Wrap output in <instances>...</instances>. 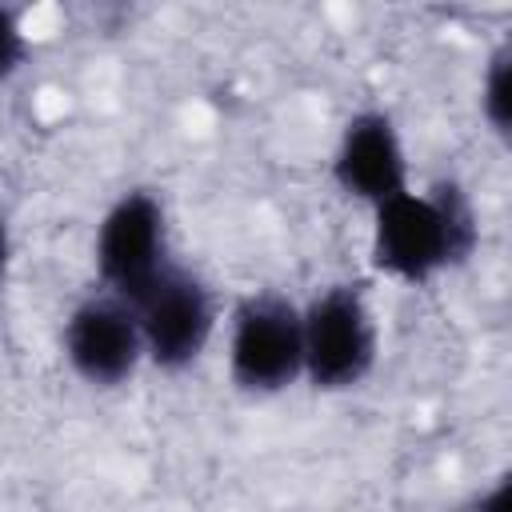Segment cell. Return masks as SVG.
Returning <instances> with one entry per match:
<instances>
[{"label":"cell","instance_id":"5b68a950","mask_svg":"<svg viewBox=\"0 0 512 512\" xmlns=\"http://www.w3.org/2000/svg\"><path fill=\"white\" fill-rule=\"evenodd\" d=\"M168 216L156 192H124L96 228V268L112 296L140 300V292L168 268Z\"/></svg>","mask_w":512,"mask_h":512},{"label":"cell","instance_id":"9c48e42d","mask_svg":"<svg viewBox=\"0 0 512 512\" xmlns=\"http://www.w3.org/2000/svg\"><path fill=\"white\" fill-rule=\"evenodd\" d=\"M28 52V40H24V28H20V16L12 8L0 4V84L20 68Z\"/></svg>","mask_w":512,"mask_h":512},{"label":"cell","instance_id":"ba28073f","mask_svg":"<svg viewBox=\"0 0 512 512\" xmlns=\"http://www.w3.org/2000/svg\"><path fill=\"white\" fill-rule=\"evenodd\" d=\"M480 104H484L488 124H492L500 136H508V124H512V48H508V44H500V48L492 52V60H488V76H484V96H480Z\"/></svg>","mask_w":512,"mask_h":512},{"label":"cell","instance_id":"8992f818","mask_svg":"<svg viewBox=\"0 0 512 512\" xmlns=\"http://www.w3.org/2000/svg\"><path fill=\"white\" fill-rule=\"evenodd\" d=\"M64 356L72 372L92 388L124 384L144 356L140 320L132 304L112 292L80 300L64 324Z\"/></svg>","mask_w":512,"mask_h":512},{"label":"cell","instance_id":"6da1fadb","mask_svg":"<svg viewBox=\"0 0 512 512\" xmlns=\"http://www.w3.org/2000/svg\"><path fill=\"white\" fill-rule=\"evenodd\" d=\"M372 212V264L404 284H428L436 272L464 264L480 240L472 200L456 180H436L428 192L408 188Z\"/></svg>","mask_w":512,"mask_h":512},{"label":"cell","instance_id":"3957f363","mask_svg":"<svg viewBox=\"0 0 512 512\" xmlns=\"http://www.w3.org/2000/svg\"><path fill=\"white\" fill-rule=\"evenodd\" d=\"M132 312L140 320L144 356L164 372L196 364L216 328V304L208 284L180 264H168L140 292V300H132Z\"/></svg>","mask_w":512,"mask_h":512},{"label":"cell","instance_id":"52a82bcc","mask_svg":"<svg viewBox=\"0 0 512 512\" xmlns=\"http://www.w3.org/2000/svg\"><path fill=\"white\" fill-rule=\"evenodd\" d=\"M332 180L340 192L372 208L408 192V156L388 112L368 108L344 124L332 156Z\"/></svg>","mask_w":512,"mask_h":512},{"label":"cell","instance_id":"30bf717a","mask_svg":"<svg viewBox=\"0 0 512 512\" xmlns=\"http://www.w3.org/2000/svg\"><path fill=\"white\" fill-rule=\"evenodd\" d=\"M504 504H508V476H500L496 480V488L488 492V496H480V512H504Z\"/></svg>","mask_w":512,"mask_h":512},{"label":"cell","instance_id":"8fae6325","mask_svg":"<svg viewBox=\"0 0 512 512\" xmlns=\"http://www.w3.org/2000/svg\"><path fill=\"white\" fill-rule=\"evenodd\" d=\"M8 256H12V240H8V224H4V216H0V280H4V272H8Z\"/></svg>","mask_w":512,"mask_h":512},{"label":"cell","instance_id":"277c9868","mask_svg":"<svg viewBox=\"0 0 512 512\" xmlns=\"http://www.w3.org/2000/svg\"><path fill=\"white\" fill-rule=\"evenodd\" d=\"M228 368L232 380L256 396L288 388L304 372L300 308L280 292H256L240 300L232 316Z\"/></svg>","mask_w":512,"mask_h":512},{"label":"cell","instance_id":"7a4b0ae2","mask_svg":"<svg viewBox=\"0 0 512 512\" xmlns=\"http://www.w3.org/2000/svg\"><path fill=\"white\" fill-rule=\"evenodd\" d=\"M304 372L320 392L356 388L376 364V320L356 284H332L300 312Z\"/></svg>","mask_w":512,"mask_h":512}]
</instances>
